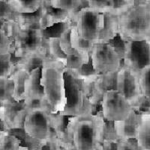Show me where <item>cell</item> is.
<instances>
[{
	"mask_svg": "<svg viewBox=\"0 0 150 150\" xmlns=\"http://www.w3.org/2000/svg\"><path fill=\"white\" fill-rule=\"evenodd\" d=\"M11 53L13 54V47L11 40L0 27V56Z\"/></svg>",
	"mask_w": 150,
	"mask_h": 150,
	"instance_id": "obj_32",
	"label": "cell"
},
{
	"mask_svg": "<svg viewBox=\"0 0 150 150\" xmlns=\"http://www.w3.org/2000/svg\"><path fill=\"white\" fill-rule=\"evenodd\" d=\"M16 13L7 1L0 0V22L14 21Z\"/></svg>",
	"mask_w": 150,
	"mask_h": 150,
	"instance_id": "obj_31",
	"label": "cell"
},
{
	"mask_svg": "<svg viewBox=\"0 0 150 150\" xmlns=\"http://www.w3.org/2000/svg\"><path fill=\"white\" fill-rule=\"evenodd\" d=\"M65 106L59 114L63 116H77L93 113V107L87 96L83 80L77 76L73 69L65 68Z\"/></svg>",
	"mask_w": 150,
	"mask_h": 150,
	"instance_id": "obj_6",
	"label": "cell"
},
{
	"mask_svg": "<svg viewBox=\"0 0 150 150\" xmlns=\"http://www.w3.org/2000/svg\"><path fill=\"white\" fill-rule=\"evenodd\" d=\"M39 11V26L42 30L52 27L56 24L63 23L70 21L75 13L56 9L51 7L47 0H44L38 9Z\"/></svg>",
	"mask_w": 150,
	"mask_h": 150,
	"instance_id": "obj_14",
	"label": "cell"
},
{
	"mask_svg": "<svg viewBox=\"0 0 150 150\" xmlns=\"http://www.w3.org/2000/svg\"><path fill=\"white\" fill-rule=\"evenodd\" d=\"M106 121L101 110L68 117L65 132L74 150H98L103 146Z\"/></svg>",
	"mask_w": 150,
	"mask_h": 150,
	"instance_id": "obj_1",
	"label": "cell"
},
{
	"mask_svg": "<svg viewBox=\"0 0 150 150\" xmlns=\"http://www.w3.org/2000/svg\"><path fill=\"white\" fill-rule=\"evenodd\" d=\"M88 7L98 11L100 13H107L108 8V0H85Z\"/></svg>",
	"mask_w": 150,
	"mask_h": 150,
	"instance_id": "obj_34",
	"label": "cell"
},
{
	"mask_svg": "<svg viewBox=\"0 0 150 150\" xmlns=\"http://www.w3.org/2000/svg\"><path fill=\"white\" fill-rule=\"evenodd\" d=\"M3 1H7V0H3Z\"/></svg>",
	"mask_w": 150,
	"mask_h": 150,
	"instance_id": "obj_39",
	"label": "cell"
},
{
	"mask_svg": "<svg viewBox=\"0 0 150 150\" xmlns=\"http://www.w3.org/2000/svg\"><path fill=\"white\" fill-rule=\"evenodd\" d=\"M98 150H110V149H106V148H104V147L101 146V148H99Z\"/></svg>",
	"mask_w": 150,
	"mask_h": 150,
	"instance_id": "obj_37",
	"label": "cell"
},
{
	"mask_svg": "<svg viewBox=\"0 0 150 150\" xmlns=\"http://www.w3.org/2000/svg\"><path fill=\"white\" fill-rule=\"evenodd\" d=\"M146 1H148V2H150V0H146Z\"/></svg>",
	"mask_w": 150,
	"mask_h": 150,
	"instance_id": "obj_38",
	"label": "cell"
},
{
	"mask_svg": "<svg viewBox=\"0 0 150 150\" xmlns=\"http://www.w3.org/2000/svg\"><path fill=\"white\" fill-rule=\"evenodd\" d=\"M22 146V141L19 137L7 131L0 132V150H18Z\"/></svg>",
	"mask_w": 150,
	"mask_h": 150,
	"instance_id": "obj_26",
	"label": "cell"
},
{
	"mask_svg": "<svg viewBox=\"0 0 150 150\" xmlns=\"http://www.w3.org/2000/svg\"><path fill=\"white\" fill-rule=\"evenodd\" d=\"M50 58L47 53V50L36 52L32 53L23 58L18 59L16 62H14V65L18 68H22L30 73L33 69L41 67L43 63L46 60Z\"/></svg>",
	"mask_w": 150,
	"mask_h": 150,
	"instance_id": "obj_20",
	"label": "cell"
},
{
	"mask_svg": "<svg viewBox=\"0 0 150 150\" xmlns=\"http://www.w3.org/2000/svg\"><path fill=\"white\" fill-rule=\"evenodd\" d=\"M139 84L143 97L150 99V66L143 68L139 72Z\"/></svg>",
	"mask_w": 150,
	"mask_h": 150,
	"instance_id": "obj_29",
	"label": "cell"
},
{
	"mask_svg": "<svg viewBox=\"0 0 150 150\" xmlns=\"http://www.w3.org/2000/svg\"><path fill=\"white\" fill-rule=\"evenodd\" d=\"M73 21V20H72ZM70 40H71V47L74 50L80 52H88L90 53L92 50V46L94 43L89 42L88 41L83 39L78 35L77 32V29L75 26L74 23L72 24L71 29V34H70Z\"/></svg>",
	"mask_w": 150,
	"mask_h": 150,
	"instance_id": "obj_25",
	"label": "cell"
},
{
	"mask_svg": "<svg viewBox=\"0 0 150 150\" xmlns=\"http://www.w3.org/2000/svg\"><path fill=\"white\" fill-rule=\"evenodd\" d=\"M138 76L139 73L122 65L116 72L115 80L116 89L128 100L135 111L145 108L146 104H149V100L142 95Z\"/></svg>",
	"mask_w": 150,
	"mask_h": 150,
	"instance_id": "obj_7",
	"label": "cell"
},
{
	"mask_svg": "<svg viewBox=\"0 0 150 150\" xmlns=\"http://www.w3.org/2000/svg\"><path fill=\"white\" fill-rule=\"evenodd\" d=\"M72 20L81 38L94 44L98 42L99 35L104 26L102 13L86 6L77 11Z\"/></svg>",
	"mask_w": 150,
	"mask_h": 150,
	"instance_id": "obj_9",
	"label": "cell"
},
{
	"mask_svg": "<svg viewBox=\"0 0 150 150\" xmlns=\"http://www.w3.org/2000/svg\"><path fill=\"white\" fill-rule=\"evenodd\" d=\"M114 147L115 150H139L135 140H119Z\"/></svg>",
	"mask_w": 150,
	"mask_h": 150,
	"instance_id": "obj_35",
	"label": "cell"
},
{
	"mask_svg": "<svg viewBox=\"0 0 150 150\" xmlns=\"http://www.w3.org/2000/svg\"><path fill=\"white\" fill-rule=\"evenodd\" d=\"M29 74V72L22 68H17L14 63L9 78L11 80L14 86L12 98L16 102H21L24 100V83Z\"/></svg>",
	"mask_w": 150,
	"mask_h": 150,
	"instance_id": "obj_19",
	"label": "cell"
},
{
	"mask_svg": "<svg viewBox=\"0 0 150 150\" xmlns=\"http://www.w3.org/2000/svg\"><path fill=\"white\" fill-rule=\"evenodd\" d=\"M104 26L99 35L98 42L110 43L119 35L118 17L110 13H104Z\"/></svg>",
	"mask_w": 150,
	"mask_h": 150,
	"instance_id": "obj_18",
	"label": "cell"
},
{
	"mask_svg": "<svg viewBox=\"0 0 150 150\" xmlns=\"http://www.w3.org/2000/svg\"><path fill=\"white\" fill-rule=\"evenodd\" d=\"M41 67L33 69L24 83V99L44 98L43 89L40 84Z\"/></svg>",
	"mask_w": 150,
	"mask_h": 150,
	"instance_id": "obj_17",
	"label": "cell"
},
{
	"mask_svg": "<svg viewBox=\"0 0 150 150\" xmlns=\"http://www.w3.org/2000/svg\"><path fill=\"white\" fill-rule=\"evenodd\" d=\"M62 62L49 58L41 65L40 84L43 89L44 100L53 114L64 110L65 106V86Z\"/></svg>",
	"mask_w": 150,
	"mask_h": 150,
	"instance_id": "obj_2",
	"label": "cell"
},
{
	"mask_svg": "<svg viewBox=\"0 0 150 150\" xmlns=\"http://www.w3.org/2000/svg\"><path fill=\"white\" fill-rule=\"evenodd\" d=\"M90 62V56L88 52H80L74 50L72 55H67L65 61V68L70 69H80L85 65H88Z\"/></svg>",
	"mask_w": 150,
	"mask_h": 150,
	"instance_id": "obj_22",
	"label": "cell"
},
{
	"mask_svg": "<svg viewBox=\"0 0 150 150\" xmlns=\"http://www.w3.org/2000/svg\"><path fill=\"white\" fill-rule=\"evenodd\" d=\"M1 131H2V130H1V129H0V132H1Z\"/></svg>",
	"mask_w": 150,
	"mask_h": 150,
	"instance_id": "obj_40",
	"label": "cell"
},
{
	"mask_svg": "<svg viewBox=\"0 0 150 150\" xmlns=\"http://www.w3.org/2000/svg\"><path fill=\"white\" fill-rule=\"evenodd\" d=\"M11 40L13 54L17 59L23 58L36 52L47 50V36L45 30H24L14 21L1 23V26Z\"/></svg>",
	"mask_w": 150,
	"mask_h": 150,
	"instance_id": "obj_5",
	"label": "cell"
},
{
	"mask_svg": "<svg viewBox=\"0 0 150 150\" xmlns=\"http://www.w3.org/2000/svg\"><path fill=\"white\" fill-rule=\"evenodd\" d=\"M27 112L23 109V102L13 101L0 106V122L3 131L21 129Z\"/></svg>",
	"mask_w": 150,
	"mask_h": 150,
	"instance_id": "obj_13",
	"label": "cell"
},
{
	"mask_svg": "<svg viewBox=\"0 0 150 150\" xmlns=\"http://www.w3.org/2000/svg\"><path fill=\"white\" fill-rule=\"evenodd\" d=\"M18 150H29V149L26 146H21Z\"/></svg>",
	"mask_w": 150,
	"mask_h": 150,
	"instance_id": "obj_36",
	"label": "cell"
},
{
	"mask_svg": "<svg viewBox=\"0 0 150 150\" xmlns=\"http://www.w3.org/2000/svg\"><path fill=\"white\" fill-rule=\"evenodd\" d=\"M122 42L150 41V2L134 0V5L118 17Z\"/></svg>",
	"mask_w": 150,
	"mask_h": 150,
	"instance_id": "obj_3",
	"label": "cell"
},
{
	"mask_svg": "<svg viewBox=\"0 0 150 150\" xmlns=\"http://www.w3.org/2000/svg\"><path fill=\"white\" fill-rule=\"evenodd\" d=\"M14 62L12 61V54L0 56V78L9 77L13 69Z\"/></svg>",
	"mask_w": 150,
	"mask_h": 150,
	"instance_id": "obj_30",
	"label": "cell"
},
{
	"mask_svg": "<svg viewBox=\"0 0 150 150\" xmlns=\"http://www.w3.org/2000/svg\"><path fill=\"white\" fill-rule=\"evenodd\" d=\"M138 123V113L137 111L133 110L127 120L112 122L115 135L119 140H135Z\"/></svg>",
	"mask_w": 150,
	"mask_h": 150,
	"instance_id": "obj_15",
	"label": "cell"
},
{
	"mask_svg": "<svg viewBox=\"0 0 150 150\" xmlns=\"http://www.w3.org/2000/svg\"><path fill=\"white\" fill-rule=\"evenodd\" d=\"M51 7L56 9L76 13L83 7H86L85 0H47Z\"/></svg>",
	"mask_w": 150,
	"mask_h": 150,
	"instance_id": "obj_23",
	"label": "cell"
},
{
	"mask_svg": "<svg viewBox=\"0 0 150 150\" xmlns=\"http://www.w3.org/2000/svg\"><path fill=\"white\" fill-rule=\"evenodd\" d=\"M116 74H98L95 71L83 79L87 96L93 108L101 103L106 91L116 89Z\"/></svg>",
	"mask_w": 150,
	"mask_h": 150,
	"instance_id": "obj_12",
	"label": "cell"
},
{
	"mask_svg": "<svg viewBox=\"0 0 150 150\" xmlns=\"http://www.w3.org/2000/svg\"><path fill=\"white\" fill-rule=\"evenodd\" d=\"M89 56L92 69L98 74L116 73L122 65L120 52L111 43L94 44Z\"/></svg>",
	"mask_w": 150,
	"mask_h": 150,
	"instance_id": "obj_8",
	"label": "cell"
},
{
	"mask_svg": "<svg viewBox=\"0 0 150 150\" xmlns=\"http://www.w3.org/2000/svg\"><path fill=\"white\" fill-rule=\"evenodd\" d=\"M14 86L9 77L0 78V106L5 103L13 101Z\"/></svg>",
	"mask_w": 150,
	"mask_h": 150,
	"instance_id": "obj_28",
	"label": "cell"
},
{
	"mask_svg": "<svg viewBox=\"0 0 150 150\" xmlns=\"http://www.w3.org/2000/svg\"><path fill=\"white\" fill-rule=\"evenodd\" d=\"M139 123L136 140L139 150H150V113L149 111H140L138 113Z\"/></svg>",
	"mask_w": 150,
	"mask_h": 150,
	"instance_id": "obj_16",
	"label": "cell"
},
{
	"mask_svg": "<svg viewBox=\"0 0 150 150\" xmlns=\"http://www.w3.org/2000/svg\"><path fill=\"white\" fill-rule=\"evenodd\" d=\"M122 47H115L122 56V65L139 73L150 66V41H126Z\"/></svg>",
	"mask_w": 150,
	"mask_h": 150,
	"instance_id": "obj_10",
	"label": "cell"
},
{
	"mask_svg": "<svg viewBox=\"0 0 150 150\" xmlns=\"http://www.w3.org/2000/svg\"><path fill=\"white\" fill-rule=\"evenodd\" d=\"M134 5V0H108L107 13L120 16Z\"/></svg>",
	"mask_w": 150,
	"mask_h": 150,
	"instance_id": "obj_27",
	"label": "cell"
},
{
	"mask_svg": "<svg viewBox=\"0 0 150 150\" xmlns=\"http://www.w3.org/2000/svg\"><path fill=\"white\" fill-rule=\"evenodd\" d=\"M100 104L104 120L110 122L127 120L134 110L132 105L116 89L106 91Z\"/></svg>",
	"mask_w": 150,
	"mask_h": 150,
	"instance_id": "obj_11",
	"label": "cell"
},
{
	"mask_svg": "<svg viewBox=\"0 0 150 150\" xmlns=\"http://www.w3.org/2000/svg\"><path fill=\"white\" fill-rule=\"evenodd\" d=\"M13 10L18 14H33L37 11L44 0H7Z\"/></svg>",
	"mask_w": 150,
	"mask_h": 150,
	"instance_id": "obj_21",
	"label": "cell"
},
{
	"mask_svg": "<svg viewBox=\"0 0 150 150\" xmlns=\"http://www.w3.org/2000/svg\"><path fill=\"white\" fill-rule=\"evenodd\" d=\"M65 116L53 114L47 108L34 110L27 112L23 129L25 135L37 141L65 137Z\"/></svg>",
	"mask_w": 150,
	"mask_h": 150,
	"instance_id": "obj_4",
	"label": "cell"
},
{
	"mask_svg": "<svg viewBox=\"0 0 150 150\" xmlns=\"http://www.w3.org/2000/svg\"><path fill=\"white\" fill-rule=\"evenodd\" d=\"M47 53L53 59L65 63L67 55L62 50L57 36H50L47 38Z\"/></svg>",
	"mask_w": 150,
	"mask_h": 150,
	"instance_id": "obj_24",
	"label": "cell"
},
{
	"mask_svg": "<svg viewBox=\"0 0 150 150\" xmlns=\"http://www.w3.org/2000/svg\"><path fill=\"white\" fill-rule=\"evenodd\" d=\"M23 102V109L27 112L34 110L47 108L44 98L24 99Z\"/></svg>",
	"mask_w": 150,
	"mask_h": 150,
	"instance_id": "obj_33",
	"label": "cell"
}]
</instances>
